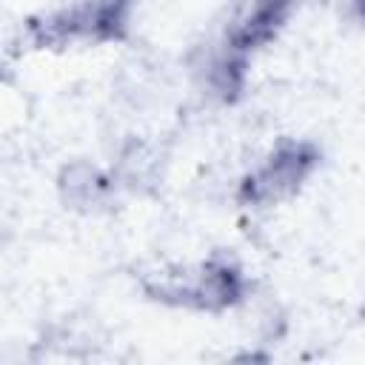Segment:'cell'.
<instances>
[{
  "label": "cell",
  "instance_id": "2",
  "mask_svg": "<svg viewBox=\"0 0 365 365\" xmlns=\"http://www.w3.org/2000/svg\"><path fill=\"white\" fill-rule=\"evenodd\" d=\"M314 165H317V151L311 145L305 143L282 145L245 177L240 197L245 202H277L279 197L297 191Z\"/></svg>",
  "mask_w": 365,
  "mask_h": 365
},
{
  "label": "cell",
  "instance_id": "1",
  "mask_svg": "<svg viewBox=\"0 0 365 365\" xmlns=\"http://www.w3.org/2000/svg\"><path fill=\"white\" fill-rule=\"evenodd\" d=\"M128 23L125 0H86L57 14H48L43 23H31L34 40L43 43H68V40H114Z\"/></svg>",
  "mask_w": 365,
  "mask_h": 365
}]
</instances>
